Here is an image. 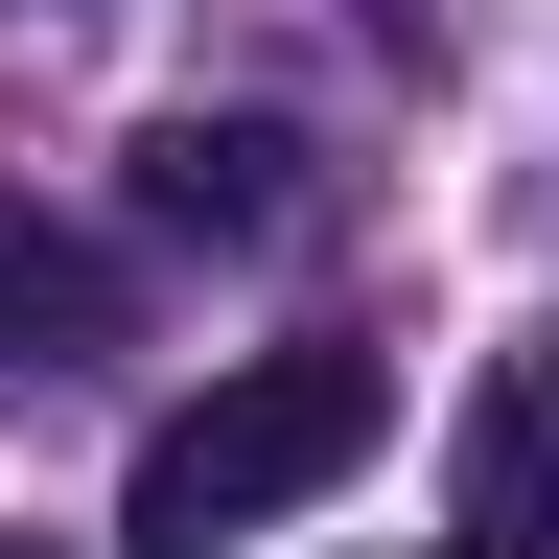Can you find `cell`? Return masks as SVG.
Instances as JSON below:
<instances>
[{
  "label": "cell",
  "instance_id": "3957f363",
  "mask_svg": "<svg viewBox=\"0 0 559 559\" xmlns=\"http://www.w3.org/2000/svg\"><path fill=\"white\" fill-rule=\"evenodd\" d=\"M94 326H117V257L0 187V373H47V349H94Z\"/></svg>",
  "mask_w": 559,
  "mask_h": 559
},
{
  "label": "cell",
  "instance_id": "6da1fadb",
  "mask_svg": "<svg viewBox=\"0 0 559 559\" xmlns=\"http://www.w3.org/2000/svg\"><path fill=\"white\" fill-rule=\"evenodd\" d=\"M373 419H396V373H373V349H234L210 396H164V419H140V466H117V559L280 536L304 489H349V466H373Z\"/></svg>",
  "mask_w": 559,
  "mask_h": 559
},
{
  "label": "cell",
  "instance_id": "7a4b0ae2",
  "mask_svg": "<svg viewBox=\"0 0 559 559\" xmlns=\"http://www.w3.org/2000/svg\"><path fill=\"white\" fill-rule=\"evenodd\" d=\"M280 164H304L280 117H164L140 140V210H164V234H280Z\"/></svg>",
  "mask_w": 559,
  "mask_h": 559
},
{
  "label": "cell",
  "instance_id": "5b68a950",
  "mask_svg": "<svg viewBox=\"0 0 559 559\" xmlns=\"http://www.w3.org/2000/svg\"><path fill=\"white\" fill-rule=\"evenodd\" d=\"M349 24H419V0H349Z\"/></svg>",
  "mask_w": 559,
  "mask_h": 559
},
{
  "label": "cell",
  "instance_id": "277c9868",
  "mask_svg": "<svg viewBox=\"0 0 559 559\" xmlns=\"http://www.w3.org/2000/svg\"><path fill=\"white\" fill-rule=\"evenodd\" d=\"M396 559H513V536H396Z\"/></svg>",
  "mask_w": 559,
  "mask_h": 559
}]
</instances>
